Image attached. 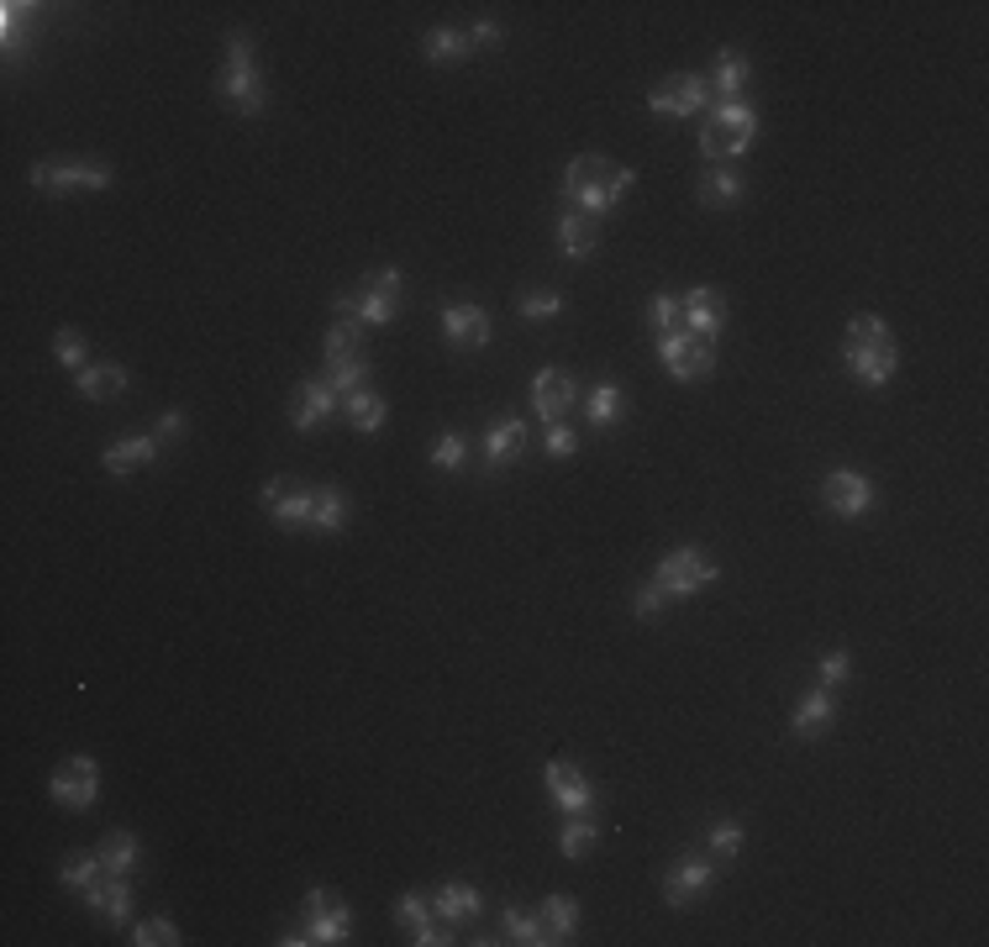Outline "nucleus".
Instances as JSON below:
<instances>
[{
	"instance_id": "obj_1",
	"label": "nucleus",
	"mask_w": 989,
	"mask_h": 947,
	"mask_svg": "<svg viewBox=\"0 0 989 947\" xmlns=\"http://www.w3.org/2000/svg\"><path fill=\"white\" fill-rule=\"evenodd\" d=\"M632 184H637V169L610 163V159H601V153H579V159H568V169H564V201H568V211H579V216H606Z\"/></svg>"
},
{
	"instance_id": "obj_2",
	"label": "nucleus",
	"mask_w": 989,
	"mask_h": 947,
	"mask_svg": "<svg viewBox=\"0 0 989 947\" xmlns=\"http://www.w3.org/2000/svg\"><path fill=\"white\" fill-rule=\"evenodd\" d=\"M842 363H848V374L868 390H879V384L895 380V369H900V347H895V332L885 326V316H852L848 322V338H842Z\"/></svg>"
},
{
	"instance_id": "obj_3",
	"label": "nucleus",
	"mask_w": 989,
	"mask_h": 947,
	"mask_svg": "<svg viewBox=\"0 0 989 947\" xmlns=\"http://www.w3.org/2000/svg\"><path fill=\"white\" fill-rule=\"evenodd\" d=\"M347 931H353V910H347L332 889H311L301 906V921L284 931L280 943L284 947H305V943L332 947V943H347Z\"/></svg>"
},
{
	"instance_id": "obj_4",
	"label": "nucleus",
	"mask_w": 989,
	"mask_h": 947,
	"mask_svg": "<svg viewBox=\"0 0 989 947\" xmlns=\"http://www.w3.org/2000/svg\"><path fill=\"white\" fill-rule=\"evenodd\" d=\"M222 101L238 111V117H259L269 90L259 80V63H253V42L248 32H232L226 38V69H222Z\"/></svg>"
},
{
	"instance_id": "obj_5",
	"label": "nucleus",
	"mask_w": 989,
	"mask_h": 947,
	"mask_svg": "<svg viewBox=\"0 0 989 947\" xmlns=\"http://www.w3.org/2000/svg\"><path fill=\"white\" fill-rule=\"evenodd\" d=\"M758 142V111L747 101H731V105H716L706 121V132H700V153L706 159H737Z\"/></svg>"
},
{
	"instance_id": "obj_6",
	"label": "nucleus",
	"mask_w": 989,
	"mask_h": 947,
	"mask_svg": "<svg viewBox=\"0 0 989 947\" xmlns=\"http://www.w3.org/2000/svg\"><path fill=\"white\" fill-rule=\"evenodd\" d=\"M395 311H401V269L395 263L374 269L359 295H337V316H359L369 326H390Z\"/></svg>"
},
{
	"instance_id": "obj_7",
	"label": "nucleus",
	"mask_w": 989,
	"mask_h": 947,
	"mask_svg": "<svg viewBox=\"0 0 989 947\" xmlns=\"http://www.w3.org/2000/svg\"><path fill=\"white\" fill-rule=\"evenodd\" d=\"M721 568H716V558H710L706 547H674V553H664V564H658V590H664L668 601H685V595H695V590H706L710 580H716Z\"/></svg>"
},
{
	"instance_id": "obj_8",
	"label": "nucleus",
	"mask_w": 989,
	"mask_h": 947,
	"mask_svg": "<svg viewBox=\"0 0 989 947\" xmlns=\"http://www.w3.org/2000/svg\"><path fill=\"white\" fill-rule=\"evenodd\" d=\"M658 359H664V369L679 384H695V380H710V374H716V347H710L706 338H695V332H664V338H658Z\"/></svg>"
},
{
	"instance_id": "obj_9",
	"label": "nucleus",
	"mask_w": 989,
	"mask_h": 947,
	"mask_svg": "<svg viewBox=\"0 0 989 947\" xmlns=\"http://www.w3.org/2000/svg\"><path fill=\"white\" fill-rule=\"evenodd\" d=\"M48 795H53L63 810L95 806V795H101V768H95V758H90V753L63 758V764L53 768V779H48Z\"/></svg>"
},
{
	"instance_id": "obj_10",
	"label": "nucleus",
	"mask_w": 989,
	"mask_h": 947,
	"mask_svg": "<svg viewBox=\"0 0 989 947\" xmlns=\"http://www.w3.org/2000/svg\"><path fill=\"white\" fill-rule=\"evenodd\" d=\"M32 190L42 195H74V190H111V169L105 163H32Z\"/></svg>"
},
{
	"instance_id": "obj_11",
	"label": "nucleus",
	"mask_w": 989,
	"mask_h": 947,
	"mask_svg": "<svg viewBox=\"0 0 989 947\" xmlns=\"http://www.w3.org/2000/svg\"><path fill=\"white\" fill-rule=\"evenodd\" d=\"M547 795L558 800V810L564 816H589L595 810V785H589V774L579 764H568V758H553L547 764Z\"/></svg>"
},
{
	"instance_id": "obj_12",
	"label": "nucleus",
	"mask_w": 989,
	"mask_h": 947,
	"mask_svg": "<svg viewBox=\"0 0 989 947\" xmlns=\"http://www.w3.org/2000/svg\"><path fill=\"white\" fill-rule=\"evenodd\" d=\"M710 95V80L706 74H668L664 84H653V95H647V111H658V117H695Z\"/></svg>"
},
{
	"instance_id": "obj_13",
	"label": "nucleus",
	"mask_w": 989,
	"mask_h": 947,
	"mask_svg": "<svg viewBox=\"0 0 989 947\" xmlns=\"http://www.w3.org/2000/svg\"><path fill=\"white\" fill-rule=\"evenodd\" d=\"M821 501H827L831 516H842V522H858L868 505H874V484H868L858 469H831L827 484H821Z\"/></svg>"
},
{
	"instance_id": "obj_14",
	"label": "nucleus",
	"mask_w": 989,
	"mask_h": 947,
	"mask_svg": "<svg viewBox=\"0 0 989 947\" xmlns=\"http://www.w3.org/2000/svg\"><path fill=\"white\" fill-rule=\"evenodd\" d=\"M579 401V380L568 374V369H537L532 374V405H537V416L547 426L564 422V411Z\"/></svg>"
},
{
	"instance_id": "obj_15",
	"label": "nucleus",
	"mask_w": 989,
	"mask_h": 947,
	"mask_svg": "<svg viewBox=\"0 0 989 947\" xmlns=\"http://www.w3.org/2000/svg\"><path fill=\"white\" fill-rule=\"evenodd\" d=\"M710 885H716V864H710V858H695V853H689V858H679V864L668 868L664 900H668L674 910H685V906H695V900H700V895H706Z\"/></svg>"
},
{
	"instance_id": "obj_16",
	"label": "nucleus",
	"mask_w": 989,
	"mask_h": 947,
	"mask_svg": "<svg viewBox=\"0 0 989 947\" xmlns=\"http://www.w3.org/2000/svg\"><path fill=\"white\" fill-rule=\"evenodd\" d=\"M679 316L689 322V332H695V338L716 343V332L727 326V295H721L716 284H695L685 301H679Z\"/></svg>"
},
{
	"instance_id": "obj_17",
	"label": "nucleus",
	"mask_w": 989,
	"mask_h": 947,
	"mask_svg": "<svg viewBox=\"0 0 989 947\" xmlns=\"http://www.w3.org/2000/svg\"><path fill=\"white\" fill-rule=\"evenodd\" d=\"M443 338L458 353H474V347L490 343V316L474 301H447L443 305Z\"/></svg>"
},
{
	"instance_id": "obj_18",
	"label": "nucleus",
	"mask_w": 989,
	"mask_h": 947,
	"mask_svg": "<svg viewBox=\"0 0 989 947\" xmlns=\"http://www.w3.org/2000/svg\"><path fill=\"white\" fill-rule=\"evenodd\" d=\"M80 900L95 910L101 921H111V927H122L127 916H132V885H127V874H105L101 885L90 889V895H80Z\"/></svg>"
},
{
	"instance_id": "obj_19",
	"label": "nucleus",
	"mask_w": 989,
	"mask_h": 947,
	"mask_svg": "<svg viewBox=\"0 0 989 947\" xmlns=\"http://www.w3.org/2000/svg\"><path fill=\"white\" fill-rule=\"evenodd\" d=\"M526 453V422L522 416H501V422L485 432V464L490 469H511Z\"/></svg>"
},
{
	"instance_id": "obj_20",
	"label": "nucleus",
	"mask_w": 989,
	"mask_h": 947,
	"mask_svg": "<svg viewBox=\"0 0 989 947\" xmlns=\"http://www.w3.org/2000/svg\"><path fill=\"white\" fill-rule=\"evenodd\" d=\"M432 910H437V921H453V927H464V921H474V916L485 910V895L468 885V879H447V885L437 889Z\"/></svg>"
},
{
	"instance_id": "obj_21",
	"label": "nucleus",
	"mask_w": 989,
	"mask_h": 947,
	"mask_svg": "<svg viewBox=\"0 0 989 947\" xmlns=\"http://www.w3.org/2000/svg\"><path fill=\"white\" fill-rule=\"evenodd\" d=\"M831 716H837V695H831L827 685H816L806 701H800V711H795L789 732H795L800 743H816V737H821V732L831 726Z\"/></svg>"
},
{
	"instance_id": "obj_22",
	"label": "nucleus",
	"mask_w": 989,
	"mask_h": 947,
	"mask_svg": "<svg viewBox=\"0 0 989 947\" xmlns=\"http://www.w3.org/2000/svg\"><path fill=\"white\" fill-rule=\"evenodd\" d=\"M332 405H337V390H332V384H326V380H305L301 390H295L290 422H295V432H311L322 416H332Z\"/></svg>"
},
{
	"instance_id": "obj_23",
	"label": "nucleus",
	"mask_w": 989,
	"mask_h": 947,
	"mask_svg": "<svg viewBox=\"0 0 989 947\" xmlns=\"http://www.w3.org/2000/svg\"><path fill=\"white\" fill-rule=\"evenodd\" d=\"M159 437H153V432H148V437H127V443H111L101 453V464L111 469V474H117V480H127V474H132V469H142V464H153V459H159Z\"/></svg>"
},
{
	"instance_id": "obj_24",
	"label": "nucleus",
	"mask_w": 989,
	"mask_h": 947,
	"mask_svg": "<svg viewBox=\"0 0 989 947\" xmlns=\"http://www.w3.org/2000/svg\"><path fill=\"white\" fill-rule=\"evenodd\" d=\"M595 242H601V222H595V216H579V211H564V222H558V253H564V259H589Z\"/></svg>"
},
{
	"instance_id": "obj_25",
	"label": "nucleus",
	"mask_w": 989,
	"mask_h": 947,
	"mask_svg": "<svg viewBox=\"0 0 989 947\" xmlns=\"http://www.w3.org/2000/svg\"><path fill=\"white\" fill-rule=\"evenodd\" d=\"M743 84H747V53L721 48V59H716V80H710V101L731 105L737 95H743Z\"/></svg>"
},
{
	"instance_id": "obj_26",
	"label": "nucleus",
	"mask_w": 989,
	"mask_h": 947,
	"mask_svg": "<svg viewBox=\"0 0 989 947\" xmlns=\"http://www.w3.org/2000/svg\"><path fill=\"white\" fill-rule=\"evenodd\" d=\"M359 343H364V322L359 316H337V322L326 326V369H337V363H353L359 359Z\"/></svg>"
},
{
	"instance_id": "obj_27",
	"label": "nucleus",
	"mask_w": 989,
	"mask_h": 947,
	"mask_svg": "<svg viewBox=\"0 0 989 947\" xmlns=\"http://www.w3.org/2000/svg\"><path fill=\"white\" fill-rule=\"evenodd\" d=\"M122 390H127L122 363H90V369H80V395L84 401H117Z\"/></svg>"
},
{
	"instance_id": "obj_28",
	"label": "nucleus",
	"mask_w": 989,
	"mask_h": 947,
	"mask_svg": "<svg viewBox=\"0 0 989 947\" xmlns=\"http://www.w3.org/2000/svg\"><path fill=\"white\" fill-rule=\"evenodd\" d=\"M395 916H401V927L411 931V943H416V947H437V943H447L443 931L432 927V910L422 906V895H401Z\"/></svg>"
},
{
	"instance_id": "obj_29",
	"label": "nucleus",
	"mask_w": 989,
	"mask_h": 947,
	"mask_svg": "<svg viewBox=\"0 0 989 947\" xmlns=\"http://www.w3.org/2000/svg\"><path fill=\"white\" fill-rule=\"evenodd\" d=\"M543 931H547V943H568L574 931H579V906L568 900V895H547L543 900Z\"/></svg>"
},
{
	"instance_id": "obj_30",
	"label": "nucleus",
	"mask_w": 989,
	"mask_h": 947,
	"mask_svg": "<svg viewBox=\"0 0 989 947\" xmlns=\"http://www.w3.org/2000/svg\"><path fill=\"white\" fill-rule=\"evenodd\" d=\"M422 53H426V63H437V69H447V63H464L468 59V32L437 27V32H426Z\"/></svg>"
},
{
	"instance_id": "obj_31",
	"label": "nucleus",
	"mask_w": 989,
	"mask_h": 947,
	"mask_svg": "<svg viewBox=\"0 0 989 947\" xmlns=\"http://www.w3.org/2000/svg\"><path fill=\"white\" fill-rule=\"evenodd\" d=\"M311 511H316V490H284L280 501L269 505V516H274V526H284V532H295V526L311 522Z\"/></svg>"
},
{
	"instance_id": "obj_32",
	"label": "nucleus",
	"mask_w": 989,
	"mask_h": 947,
	"mask_svg": "<svg viewBox=\"0 0 989 947\" xmlns=\"http://www.w3.org/2000/svg\"><path fill=\"white\" fill-rule=\"evenodd\" d=\"M347 422H353V432H380L384 416H390V405H384V395H374V390H359V395H347Z\"/></svg>"
},
{
	"instance_id": "obj_33",
	"label": "nucleus",
	"mask_w": 989,
	"mask_h": 947,
	"mask_svg": "<svg viewBox=\"0 0 989 947\" xmlns=\"http://www.w3.org/2000/svg\"><path fill=\"white\" fill-rule=\"evenodd\" d=\"M95 853H101L105 874H132V864H138V837H132V832H105Z\"/></svg>"
},
{
	"instance_id": "obj_34",
	"label": "nucleus",
	"mask_w": 989,
	"mask_h": 947,
	"mask_svg": "<svg viewBox=\"0 0 989 947\" xmlns=\"http://www.w3.org/2000/svg\"><path fill=\"white\" fill-rule=\"evenodd\" d=\"M626 411V401H622V384H610V380H601L595 390H589V401H585V416H589V426L601 432V426H610L616 416Z\"/></svg>"
},
{
	"instance_id": "obj_35",
	"label": "nucleus",
	"mask_w": 989,
	"mask_h": 947,
	"mask_svg": "<svg viewBox=\"0 0 989 947\" xmlns=\"http://www.w3.org/2000/svg\"><path fill=\"white\" fill-rule=\"evenodd\" d=\"M311 526H316V532H343V526H347V495L337 490V484L316 490V511H311Z\"/></svg>"
},
{
	"instance_id": "obj_36",
	"label": "nucleus",
	"mask_w": 989,
	"mask_h": 947,
	"mask_svg": "<svg viewBox=\"0 0 989 947\" xmlns=\"http://www.w3.org/2000/svg\"><path fill=\"white\" fill-rule=\"evenodd\" d=\"M743 201V174L737 169H710L700 180V205H737Z\"/></svg>"
},
{
	"instance_id": "obj_37",
	"label": "nucleus",
	"mask_w": 989,
	"mask_h": 947,
	"mask_svg": "<svg viewBox=\"0 0 989 947\" xmlns=\"http://www.w3.org/2000/svg\"><path fill=\"white\" fill-rule=\"evenodd\" d=\"M59 879H63L69 889H74V895H90V889H95V885L105 879L101 853H80V858H69V864L59 868Z\"/></svg>"
},
{
	"instance_id": "obj_38",
	"label": "nucleus",
	"mask_w": 989,
	"mask_h": 947,
	"mask_svg": "<svg viewBox=\"0 0 989 947\" xmlns=\"http://www.w3.org/2000/svg\"><path fill=\"white\" fill-rule=\"evenodd\" d=\"M501 927L511 943H522V947H547V931H543V916H526L522 906H505L501 916Z\"/></svg>"
},
{
	"instance_id": "obj_39",
	"label": "nucleus",
	"mask_w": 989,
	"mask_h": 947,
	"mask_svg": "<svg viewBox=\"0 0 989 947\" xmlns=\"http://www.w3.org/2000/svg\"><path fill=\"white\" fill-rule=\"evenodd\" d=\"M564 311V295L558 290H526L522 301H516V316L522 322H553Z\"/></svg>"
},
{
	"instance_id": "obj_40",
	"label": "nucleus",
	"mask_w": 989,
	"mask_h": 947,
	"mask_svg": "<svg viewBox=\"0 0 989 947\" xmlns=\"http://www.w3.org/2000/svg\"><path fill=\"white\" fill-rule=\"evenodd\" d=\"M595 822L589 816H568V827H564V837H558V847H564V858H585L589 847H595Z\"/></svg>"
},
{
	"instance_id": "obj_41",
	"label": "nucleus",
	"mask_w": 989,
	"mask_h": 947,
	"mask_svg": "<svg viewBox=\"0 0 989 947\" xmlns=\"http://www.w3.org/2000/svg\"><path fill=\"white\" fill-rule=\"evenodd\" d=\"M326 384L337 390V395H359V390H369V363L364 359H353V363H337V369H326Z\"/></svg>"
},
{
	"instance_id": "obj_42",
	"label": "nucleus",
	"mask_w": 989,
	"mask_h": 947,
	"mask_svg": "<svg viewBox=\"0 0 989 947\" xmlns=\"http://www.w3.org/2000/svg\"><path fill=\"white\" fill-rule=\"evenodd\" d=\"M743 843H747V832L737 827V822H716V827H710V843H706V853H716L721 864H731V858L743 853Z\"/></svg>"
},
{
	"instance_id": "obj_43",
	"label": "nucleus",
	"mask_w": 989,
	"mask_h": 947,
	"mask_svg": "<svg viewBox=\"0 0 989 947\" xmlns=\"http://www.w3.org/2000/svg\"><path fill=\"white\" fill-rule=\"evenodd\" d=\"M138 947H180L184 937H180V927L174 921H163V916H153V921H142L138 927V937H132Z\"/></svg>"
},
{
	"instance_id": "obj_44",
	"label": "nucleus",
	"mask_w": 989,
	"mask_h": 947,
	"mask_svg": "<svg viewBox=\"0 0 989 947\" xmlns=\"http://www.w3.org/2000/svg\"><path fill=\"white\" fill-rule=\"evenodd\" d=\"M464 459H468V443L458 437V432H443V437L432 443V464H437V469H453V474H458Z\"/></svg>"
},
{
	"instance_id": "obj_45",
	"label": "nucleus",
	"mask_w": 989,
	"mask_h": 947,
	"mask_svg": "<svg viewBox=\"0 0 989 947\" xmlns=\"http://www.w3.org/2000/svg\"><path fill=\"white\" fill-rule=\"evenodd\" d=\"M647 322L658 326V338H664V332H674V322H679V301H674V295H664V290H658V295H653V301H647Z\"/></svg>"
},
{
	"instance_id": "obj_46",
	"label": "nucleus",
	"mask_w": 989,
	"mask_h": 947,
	"mask_svg": "<svg viewBox=\"0 0 989 947\" xmlns=\"http://www.w3.org/2000/svg\"><path fill=\"white\" fill-rule=\"evenodd\" d=\"M53 353H59L63 369H84V338L74 332V326H63L59 338H53Z\"/></svg>"
},
{
	"instance_id": "obj_47",
	"label": "nucleus",
	"mask_w": 989,
	"mask_h": 947,
	"mask_svg": "<svg viewBox=\"0 0 989 947\" xmlns=\"http://www.w3.org/2000/svg\"><path fill=\"white\" fill-rule=\"evenodd\" d=\"M848 674H852V658H848V647H831L827 658H821V685H827V689L848 685Z\"/></svg>"
},
{
	"instance_id": "obj_48",
	"label": "nucleus",
	"mask_w": 989,
	"mask_h": 947,
	"mask_svg": "<svg viewBox=\"0 0 989 947\" xmlns=\"http://www.w3.org/2000/svg\"><path fill=\"white\" fill-rule=\"evenodd\" d=\"M664 605H668V595H664V590H658V580H647V585L637 590V595H632V611H637L643 622H653V616H658Z\"/></svg>"
},
{
	"instance_id": "obj_49",
	"label": "nucleus",
	"mask_w": 989,
	"mask_h": 947,
	"mask_svg": "<svg viewBox=\"0 0 989 947\" xmlns=\"http://www.w3.org/2000/svg\"><path fill=\"white\" fill-rule=\"evenodd\" d=\"M547 453H553V459H568V453H574V447H579V437H574V426H564V422H553L547 426Z\"/></svg>"
},
{
	"instance_id": "obj_50",
	"label": "nucleus",
	"mask_w": 989,
	"mask_h": 947,
	"mask_svg": "<svg viewBox=\"0 0 989 947\" xmlns=\"http://www.w3.org/2000/svg\"><path fill=\"white\" fill-rule=\"evenodd\" d=\"M184 426H190V416H184V411H163L159 426H153V437H159V443H180Z\"/></svg>"
},
{
	"instance_id": "obj_51",
	"label": "nucleus",
	"mask_w": 989,
	"mask_h": 947,
	"mask_svg": "<svg viewBox=\"0 0 989 947\" xmlns=\"http://www.w3.org/2000/svg\"><path fill=\"white\" fill-rule=\"evenodd\" d=\"M505 32H501V21H474V32H468V48H495Z\"/></svg>"
},
{
	"instance_id": "obj_52",
	"label": "nucleus",
	"mask_w": 989,
	"mask_h": 947,
	"mask_svg": "<svg viewBox=\"0 0 989 947\" xmlns=\"http://www.w3.org/2000/svg\"><path fill=\"white\" fill-rule=\"evenodd\" d=\"M21 11H27V6H0V32H6V48H11V42H17Z\"/></svg>"
},
{
	"instance_id": "obj_53",
	"label": "nucleus",
	"mask_w": 989,
	"mask_h": 947,
	"mask_svg": "<svg viewBox=\"0 0 989 947\" xmlns=\"http://www.w3.org/2000/svg\"><path fill=\"white\" fill-rule=\"evenodd\" d=\"M280 495H284V484H280V480H269V484H263V505H274V501H280Z\"/></svg>"
}]
</instances>
